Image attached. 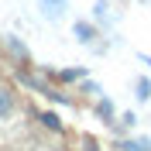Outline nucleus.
<instances>
[{
  "label": "nucleus",
  "instance_id": "nucleus-3",
  "mask_svg": "<svg viewBox=\"0 0 151 151\" xmlns=\"http://www.w3.org/2000/svg\"><path fill=\"white\" fill-rule=\"evenodd\" d=\"M14 113V93L0 86V117H10Z\"/></svg>",
  "mask_w": 151,
  "mask_h": 151
},
{
  "label": "nucleus",
  "instance_id": "nucleus-2",
  "mask_svg": "<svg viewBox=\"0 0 151 151\" xmlns=\"http://www.w3.org/2000/svg\"><path fill=\"white\" fill-rule=\"evenodd\" d=\"M120 151H151V137H127Z\"/></svg>",
  "mask_w": 151,
  "mask_h": 151
},
{
  "label": "nucleus",
  "instance_id": "nucleus-8",
  "mask_svg": "<svg viewBox=\"0 0 151 151\" xmlns=\"http://www.w3.org/2000/svg\"><path fill=\"white\" fill-rule=\"evenodd\" d=\"M58 79H65V83H72V79H86V69H65V72H58Z\"/></svg>",
  "mask_w": 151,
  "mask_h": 151
},
{
  "label": "nucleus",
  "instance_id": "nucleus-4",
  "mask_svg": "<svg viewBox=\"0 0 151 151\" xmlns=\"http://www.w3.org/2000/svg\"><path fill=\"white\" fill-rule=\"evenodd\" d=\"M38 120H41V127H48V131H62V120H58V113H52V110H48V113H41V117H38Z\"/></svg>",
  "mask_w": 151,
  "mask_h": 151
},
{
  "label": "nucleus",
  "instance_id": "nucleus-6",
  "mask_svg": "<svg viewBox=\"0 0 151 151\" xmlns=\"http://www.w3.org/2000/svg\"><path fill=\"white\" fill-rule=\"evenodd\" d=\"M7 48H10L17 58H28V48H24V41H17L14 35H7Z\"/></svg>",
  "mask_w": 151,
  "mask_h": 151
},
{
  "label": "nucleus",
  "instance_id": "nucleus-9",
  "mask_svg": "<svg viewBox=\"0 0 151 151\" xmlns=\"http://www.w3.org/2000/svg\"><path fill=\"white\" fill-rule=\"evenodd\" d=\"M137 100H141V103L151 100V83H148V79H137Z\"/></svg>",
  "mask_w": 151,
  "mask_h": 151
},
{
  "label": "nucleus",
  "instance_id": "nucleus-5",
  "mask_svg": "<svg viewBox=\"0 0 151 151\" xmlns=\"http://www.w3.org/2000/svg\"><path fill=\"white\" fill-rule=\"evenodd\" d=\"M72 35L79 38V41H93V24H86V21H79L72 28Z\"/></svg>",
  "mask_w": 151,
  "mask_h": 151
},
{
  "label": "nucleus",
  "instance_id": "nucleus-11",
  "mask_svg": "<svg viewBox=\"0 0 151 151\" xmlns=\"http://www.w3.org/2000/svg\"><path fill=\"white\" fill-rule=\"evenodd\" d=\"M83 151H100V148H96V144H86V148H83Z\"/></svg>",
  "mask_w": 151,
  "mask_h": 151
},
{
  "label": "nucleus",
  "instance_id": "nucleus-7",
  "mask_svg": "<svg viewBox=\"0 0 151 151\" xmlns=\"http://www.w3.org/2000/svg\"><path fill=\"white\" fill-rule=\"evenodd\" d=\"M96 113L110 124V120H113V103H110V100H100V103H96Z\"/></svg>",
  "mask_w": 151,
  "mask_h": 151
},
{
  "label": "nucleus",
  "instance_id": "nucleus-1",
  "mask_svg": "<svg viewBox=\"0 0 151 151\" xmlns=\"http://www.w3.org/2000/svg\"><path fill=\"white\" fill-rule=\"evenodd\" d=\"M62 10H65V0H41V14H45V17L58 21V17H62Z\"/></svg>",
  "mask_w": 151,
  "mask_h": 151
},
{
  "label": "nucleus",
  "instance_id": "nucleus-10",
  "mask_svg": "<svg viewBox=\"0 0 151 151\" xmlns=\"http://www.w3.org/2000/svg\"><path fill=\"white\" fill-rule=\"evenodd\" d=\"M106 7H110L106 0H96V7H93V14H96V17H100V21H103V17H106Z\"/></svg>",
  "mask_w": 151,
  "mask_h": 151
}]
</instances>
